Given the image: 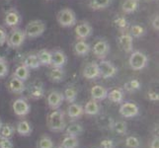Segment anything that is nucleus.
<instances>
[{"label": "nucleus", "mask_w": 159, "mask_h": 148, "mask_svg": "<svg viewBox=\"0 0 159 148\" xmlns=\"http://www.w3.org/2000/svg\"><path fill=\"white\" fill-rule=\"evenodd\" d=\"M148 62V58L143 52L139 51L131 52V54L129 58V64L133 70L139 71L143 69Z\"/></svg>", "instance_id": "nucleus-5"}, {"label": "nucleus", "mask_w": 159, "mask_h": 148, "mask_svg": "<svg viewBox=\"0 0 159 148\" xmlns=\"http://www.w3.org/2000/svg\"><path fill=\"white\" fill-rule=\"evenodd\" d=\"M62 94H63L64 100L67 103L71 104V103H75L76 99H77L78 92H77V89H76L75 87H67Z\"/></svg>", "instance_id": "nucleus-32"}, {"label": "nucleus", "mask_w": 159, "mask_h": 148, "mask_svg": "<svg viewBox=\"0 0 159 148\" xmlns=\"http://www.w3.org/2000/svg\"><path fill=\"white\" fill-rule=\"evenodd\" d=\"M15 131L16 129L14 125H12L11 123H3L1 128H0V137L11 139L13 137Z\"/></svg>", "instance_id": "nucleus-31"}, {"label": "nucleus", "mask_w": 159, "mask_h": 148, "mask_svg": "<svg viewBox=\"0 0 159 148\" xmlns=\"http://www.w3.org/2000/svg\"><path fill=\"white\" fill-rule=\"evenodd\" d=\"M73 51L76 56H84L89 53V52L91 51V47L89 43H86L84 40H77V42L74 43Z\"/></svg>", "instance_id": "nucleus-19"}, {"label": "nucleus", "mask_w": 159, "mask_h": 148, "mask_svg": "<svg viewBox=\"0 0 159 148\" xmlns=\"http://www.w3.org/2000/svg\"><path fill=\"white\" fill-rule=\"evenodd\" d=\"M66 114L70 119H79L80 117H82V114H84L83 107L79 105V104L71 103L69 104V106L66 109Z\"/></svg>", "instance_id": "nucleus-20"}, {"label": "nucleus", "mask_w": 159, "mask_h": 148, "mask_svg": "<svg viewBox=\"0 0 159 148\" xmlns=\"http://www.w3.org/2000/svg\"><path fill=\"white\" fill-rule=\"evenodd\" d=\"M57 20L59 26L63 27V28H70L77 23L76 14L70 8H62L61 10H59L57 14Z\"/></svg>", "instance_id": "nucleus-3"}, {"label": "nucleus", "mask_w": 159, "mask_h": 148, "mask_svg": "<svg viewBox=\"0 0 159 148\" xmlns=\"http://www.w3.org/2000/svg\"><path fill=\"white\" fill-rule=\"evenodd\" d=\"M29 97L33 100H39L42 99L45 95V89H43V84L41 80H35L29 85L28 88Z\"/></svg>", "instance_id": "nucleus-13"}, {"label": "nucleus", "mask_w": 159, "mask_h": 148, "mask_svg": "<svg viewBox=\"0 0 159 148\" xmlns=\"http://www.w3.org/2000/svg\"><path fill=\"white\" fill-rule=\"evenodd\" d=\"M47 29V24L43 22V20H33L30 21L28 24H27L26 28L24 30L26 38H29V39H36V38L41 37L43 33L46 32Z\"/></svg>", "instance_id": "nucleus-2"}, {"label": "nucleus", "mask_w": 159, "mask_h": 148, "mask_svg": "<svg viewBox=\"0 0 159 148\" xmlns=\"http://www.w3.org/2000/svg\"><path fill=\"white\" fill-rule=\"evenodd\" d=\"M48 78L54 83L62 82L65 78V71L63 67H52V70L48 72Z\"/></svg>", "instance_id": "nucleus-22"}, {"label": "nucleus", "mask_w": 159, "mask_h": 148, "mask_svg": "<svg viewBox=\"0 0 159 148\" xmlns=\"http://www.w3.org/2000/svg\"><path fill=\"white\" fill-rule=\"evenodd\" d=\"M111 128L115 130V132H117L120 135H125L127 133L128 131V127H127V123L123 120H119V122H115Z\"/></svg>", "instance_id": "nucleus-36"}, {"label": "nucleus", "mask_w": 159, "mask_h": 148, "mask_svg": "<svg viewBox=\"0 0 159 148\" xmlns=\"http://www.w3.org/2000/svg\"><path fill=\"white\" fill-rule=\"evenodd\" d=\"M112 3V0H88L87 5L93 11H99L108 8Z\"/></svg>", "instance_id": "nucleus-26"}, {"label": "nucleus", "mask_w": 159, "mask_h": 148, "mask_svg": "<svg viewBox=\"0 0 159 148\" xmlns=\"http://www.w3.org/2000/svg\"><path fill=\"white\" fill-rule=\"evenodd\" d=\"M158 24H159V17H158V14H156V15H154V17H153L151 20V26H152L153 30L156 32H158V30H159Z\"/></svg>", "instance_id": "nucleus-44"}, {"label": "nucleus", "mask_w": 159, "mask_h": 148, "mask_svg": "<svg viewBox=\"0 0 159 148\" xmlns=\"http://www.w3.org/2000/svg\"><path fill=\"white\" fill-rule=\"evenodd\" d=\"M140 86H141V83L138 79H131L128 82H125L124 85L125 89L128 92H134L136 90H139L140 88Z\"/></svg>", "instance_id": "nucleus-37"}, {"label": "nucleus", "mask_w": 159, "mask_h": 148, "mask_svg": "<svg viewBox=\"0 0 159 148\" xmlns=\"http://www.w3.org/2000/svg\"><path fill=\"white\" fill-rule=\"evenodd\" d=\"M93 28L89 22L82 21L75 26V37L77 40H86L92 35Z\"/></svg>", "instance_id": "nucleus-11"}, {"label": "nucleus", "mask_w": 159, "mask_h": 148, "mask_svg": "<svg viewBox=\"0 0 159 148\" xmlns=\"http://www.w3.org/2000/svg\"><path fill=\"white\" fill-rule=\"evenodd\" d=\"M53 148H62L61 146H57V147H53Z\"/></svg>", "instance_id": "nucleus-48"}, {"label": "nucleus", "mask_w": 159, "mask_h": 148, "mask_svg": "<svg viewBox=\"0 0 159 148\" xmlns=\"http://www.w3.org/2000/svg\"><path fill=\"white\" fill-rule=\"evenodd\" d=\"M9 73V65L7 59L4 56H0V78L6 77Z\"/></svg>", "instance_id": "nucleus-38"}, {"label": "nucleus", "mask_w": 159, "mask_h": 148, "mask_svg": "<svg viewBox=\"0 0 159 148\" xmlns=\"http://www.w3.org/2000/svg\"><path fill=\"white\" fill-rule=\"evenodd\" d=\"M83 127L79 123H71L70 125L65 128V132H66L67 135L76 136V137L83 133Z\"/></svg>", "instance_id": "nucleus-33"}, {"label": "nucleus", "mask_w": 159, "mask_h": 148, "mask_svg": "<svg viewBox=\"0 0 159 148\" xmlns=\"http://www.w3.org/2000/svg\"><path fill=\"white\" fill-rule=\"evenodd\" d=\"M36 54L38 56V59H39L41 66H51L52 52H50L47 48H42Z\"/></svg>", "instance_id": "nucleus-23"}, {"label": "nucleus", "mask_w": 159, "mask_h": 148, "mask_svg": "<svg viewBox=\"0 0 159 148\" xmlns=\"http://www.w3.org/2000/svg\"><path fill=\"white\" fill-rule=\"evenodd\" d=\"M97 63L100 71V77L104 79L112 78L118 72V68L116 67V65L112 63L111 61H109V60L100 59V61Z\"/></svg>", "instance_id": "nucleus-6"}, {"label": "nucleus", "mask_w": 159, "mask_h": 148, "mask_svg": "<svg viewBox=\"0 0 159 148\" xmlns=\"http://www.w3.org/2000/svg\"><path fill=\"white\" fill-rule=\"evenodd\" d=\"M78 145H79V141L77 137L70 135L65 136L61 142V144H60V146L62 148H77Z\"/></svg>", "instance_id": "nucleus-34"}, {"label": "nucleus", "mask_w": 159, "mask_h": 148, "mask_svg": "<svg viewBox=\"0 0 159 148\" xmlns=\"http://www.w3.org/2000/svg\"><path fill=\"white\" fill-rule=\"evenodd\" d=\"M108 90L103 87L101 85H95L93 86L91 90H90V94L93 100L96 101H103L107 99V95H108Z\"/></svg>", "instance_id": "nucleus-18"}, {"label": "nucleus", "mask_w": 159, "mask_h": 148, "mask_svg": "<svg viewBox=\"0 0 159 148\" xmlns=\"http://www.w3.org/2000/svg\"><path fill=\"white\" fill-rule=\"evenodd\" d=\"M48 1H50V0H48Z\"/></svg>", "instance_id": "nucleus-50"}, {"label": "nucleus", "mask_w": 159, "mask_h": 148, "mask_svg": "<svg viewBox=\"0 0 159 148\" xmlns=\"http://www.w3.org/2000/svg\"><path fill=\"white\" fill-rule=\"evenodd\" d=\"M100 146L102 148H114L115 144L112 139H103L100 142Z\"/></svg>", "instance_id": "nucleus-43"}, {"label": "nucleus", "mask_w": 159, "mask_h": 148, "mask_svg": "<svg viewBox=\"0 0 159 148\" xmlns=\"http://www.w3.org/2000/svg\"><path fill=\"white\" fill-rule=\"evenodd\" d=\"M119 113L123 118L131 119V118L136 117L139 114V108L136 104H134L133 102H125L120 105Z\"/></svg>", "instance_id": "nucleus-10"}, {"label": "nucleus", "mask_w": 159, "mask_h": 148, "mask_svg": "<svg viewBox=\"0 0 159 148\" xmlns=\"http://www.w3.org/2000/svg\"><path fill=\"white\" fill-rule=\"evenodd\" d=\"M2 124H3V123H2V120H1V119H0V128H1V127H2Z\"/></svg>", "instance_id": "nucleus-47"}, {"label": "nucleus", "mask_w": 159, "mask_h": 148, "mask_svg": "<svg viewBox=\"0 0 159 148\" xmlns=\"http://www.w3.org/2000/svg\"><path fill=\"white\" fill-rule=\"evenodd\" d=\"M67 62V56L64 52L60 49H54L52 52V67H63Z\"/></svg>", "instance_id": "nucleus-16"}, {"label": "nucleus", "mask_w": 159, "mask_h": 148, "mask_svg": "<svg viewBox=\"0 0 159 148\" xmlns=\"http://www.w3.org/2000/svg\"><path fill=\"white\" fill-rule=\"evenodd\" d=\"M147 95H148V99L152 102H157L159 100V94L156 91H150Z\"/></svg>", "instance_id": "nucleus-45"}, {"label": "nucleus", "mask_w": 159, "mask_h": 148, "mask_svg": "<svg viewBox=\"0 0 159 148\" xmlns=\"http://www.w3.org/2000/svg\"><path fill=\"white\" fill-rule=\"evenodd\" d=\"M82 75L83 77L89 80H94L100 77V71L98 67V63L95 61L88 62L82 70Z\"/></svg>", "instance_id": "nucleus-15"}, {"label": "nucleus", "mask_w": 159, "mask_h": 148, "mask_svg": "<svg viewBox=\"0 0 159 148\" xmlns=\"http://www.w3.org/2000/svg\"><path fill=\"white\" fill-rule=\"evenodd\" d=\"M54 144L52 138L48 136H43V137L38 142V148H53Z\"/></svg>", "instance_id": "nucleus-39"}, {"label": "nucleus", "mask_w": 159, "mask_h": 148, "mask_svg": "<svg viewBox=\"0 0 159 148\" xmlns=\"http://www.w3.org/2000/svg\"><path fill=\"white\" fill-rule=\"evenodd\" d=\"M92 52L99 59H105L110 52L109 43L104 39L98 40L92 47Z\"/></svg>", "instance_id": "nucleus-9"}, {"label": "nucleus", "mask_w": 159, "mask_h": 148, "mask_svg": "<svg viewBox=\"0 0 159 148\" xmlns=\"http://www.w3.org/2000/svg\"><path fill=\"white\" fill-rule=\"evenodd\" d=\"M107 98L115 104H120L124 101V92L120 89H113L108 92Z\"/></svg>", "instance_id": "nucleus-30"}, {"label": "nucleus", "mask_w": 159, "mask_h": 148, "mask_svg": "<svg viewBox=\"0 0 159 148\" xmlns=\"http://www.w3.org/2000/svg\"><path fill=\"white\" fill-rule=\"evenodd\" d=\"M48 127L50 130L53 132H60L66 128V123L64 120V113L61 110H52L48 116Z\"/></svg>", "instance_id": "nucleus-1"}, {"label": "nucleus", "mask_w": 159, "mask_h": 148, "mask_svg": "<svg viewBox=\"0 0 159 148\" xmlns=\"http://www.w3.org/2000/svg\"><path fill=\"white\" fill-rule=\"evenodd\" d=\"M7 32L2 26H0V46H3L4 43H6L7 41Z\"/></svg>", "instance_id": "nucleus-42"}, {"label": "nucleus", "mask_w": 159, "mask_h": 148, "mask_svg": "<svg viewBox=\"0 0 159 148\" xmlns=\"http://www.w3.org/2000/svg\"><path fill=\"white\" fill-rule=\"evenodd\" d=\"M17 133L20 134L21 136H29L32 133V125L26 119H22L17 123L15 128Z\"/></svg>", "instance_id": "nucleus-24"}, {"label": "nucleus", "mask_w": 159, "mask_h": 148, "mask_svg": "<svg viewBox=\"0 0 159 148\" xmlns=\"http://www.w3.org/2000/svg\"><path fill=\"white\" fill-rule=\"evenodd\" d=\"M64 101L63 94L59 91H52L48 93V95L47 97V103L48 106L50 107L52 110H57L61 107L62 103Z\"/></svg>", "instance_id": "nucleus-14"}, {"label": "nucleus", "mask_w": 159, "mask_h": 148, "mask_svg": "<svg viewBox=\"0 0 159 148\" xmlns=\"http://www.w3.org/2000/svg\"><path fill=\"white\" fill-rule=\"evenodd\" d=\"M26 40V35L24 30L19 28H13L12 31L9 33L7 36L6 43L7 46L11 48H19L24 43Z\"/></svg>", "instance_id": "nucleus-4"}, {"label": "nucleus", "mask_w": 159, "mask_h": 148, "mask_svg": "<svg viewBox=\"0 0 159 148\" xmlns=\"http://www.w3.org/2000/svg\"><path fill=\"white\" fill-rule=\"evenodd\" d=\"M140 0H123L120 8L125 14H130L135 12L139 7Z\"/></svg>", "instance_id": "nucleus-21"}, {"label": "nucleus", "mask_w": 159, "mask_h": 148, "mask_svg": "<svg viewBox=\"0 0 159 148\" xmlns=\"http://www.w3.org/2000/svg\"><path fill=\"white\" fill-rule=\"evenodd\" d=\"M0 148H14L11 139L0 137Z\"/></svg>", "instance_id": "nucleus-41"}, {"label": "nucleus", "mask_w": 159, "mask_h": 148, "mask_svg": "<svg viewBox=\"0 0 159 148\" xmlns=\"http://www.w3.org/2000/svg\"><path fill=\"white\" fill-rule=\"evenodd\" d=\"M22 21L21 14L19 11L15 8H11L6 11L4 16V24L6 25L8 28H17L20 25Z\"/></svg>", "instance_id": "nucleus-7"}, {"label": "nucleus", "mask_w": 159, "mask_h": 148, "mask_svg": "<svg viewBox=\"0 0 159 148\" xmlns=\"http://www.w3.org/2000/svg\"><path fill=\"white\" fill-rule=\"evenodd\" d=\"M13 112L18 117H25L31 112V106L24 98H18L12 104Z\"/></svg>", "instance_id": "nucleus-8"}, {"label": "nucleus", "mask_w": 159, "mask_h": 148, "mask_svg": "<svg viewBox=\"0 0 159 148\" xmlns=\"http://www.w3.org/2000/svg\"><path fill=\"white\" fill-rule=\"evenodd\" d=\"M125 145L129 148H139L140 141L135 136H128L127 139H125Z\"/></svg>", "instance_id": "nucleus-40"}, {"label": "nucleus", "mask_w": 159, "mask_h": 148, "mask_svg": "<svg viewBox=\"0 0 159 148\" xmlns=\"http://www.w3.org/2000/svg\"><path fill=\"white\" fill-rule=\"evenodd\" d=\"M100 109L101 107L99 105V103H98V101L91 99L90 101L86 103L85 107H83V111H84V114H88V116H96L97 114H99Z\"/></svg>", "instance_id": "nucleus-25"}, {"label": "nucleus", "mask_w": 159, "mask_h": 148, "mask_svg": "<svg viewBox=\"0 0 159 148\" xmlns=\"http://www.w3.org/2000/svg\"><path fill=\"white\" fill-rule=\"evenodd\" d=\"M7 88L13 94L20 95L26 90V85L24 83V81L18 79L15 76H12L7 82Z\"/></svg>", "instance_id": "nucleus-17"}, {"label": "nucleus", "mask_w": 159, "mask_h": 148, "mask_svg": "<svg viewBox=\"0 0 159 148\" xmlns=\"http://www.w3.org/2000/svg\"><path fill=\"white\" fill-rule=\"evenodd\" d=\"M119 47L123 49L125 52H131L134 49V38L131 37L129 32L120 33V35L117 39Z\"/></svg>", "instance_id": "nucleus-12"}, {"label": "nucleus", "mask_w": 159, "mask_h": 148, "mask_svg": "<svg viewBox=\"0 0 159 148\" xmlns=\"http://www.w3.org/2000/svg\"><path fill=\"white\" fill-rule=\"evenodd\" d=\"M113 24L116 27V29L118 31H120V33H125L127 32L128 28H129V22L125 19V17L120 15H117L116 17L113 20Z\"/></svg>", "instance_id": "nucleus-28"}, {"label": "nucleus", "mask_w": 159, "mask_h": 148, "mask_svg": "<svg viewBox=\"0 0 159 148\" xmlns=\"http://www.w3.org/2000/svg\"><path fill=\"white\" fill-rule=\"evenodd\" d=\"M150 148H159V138L158 136H155L150 142Z\"/></svg>", "instance_id": "nucleus-46"}, {"label": "nucleus", "mask_w": 159, "mask_h": 148, "mask_svg": "<svg viewBox=\"0 0 159 148\" xmlns=\"http://www.w3.org/2000/svg\"><path fill=\"white\" fill-rule=\"evenodd\" d=\"M23 64H25L29 69H37L41 66L36 53H30L29 56H27L24 59Z\"/></svg>", "instance_id": "nucleus-29"}, {"label": "nucleus", "mask_w": 159, "mask_h": 148, "mask_svg": "<svg viewBox=\"0 0 159 148\" xmlns=\"http://www.w3.org/2000/svg\"><path fill=\"white\" fill-rule=\"evenodd\" d=\"M129 34L133 38H141L145 34V29L141 25L134 24V25H131L129 27Z\"/></svg>", "instance_id": "nucleus-35"}, {"label": "nucleus", "mask_w": 159, "mask_h": 148, "mask_svg": "<svg viewBox=\"0 0 159 148\" xmlns=\"http://www.w3.org/2000/svg\"><path fill=\"white\" fill-rule=\"evenodd\" d=\"M144 1H151V0H144Z\"/></svg>", "instance_id": "nucleus-49"}, {"label": "nucleus", "mask_w": 159, "mask_h": 148, "mask_svg": "<svg viewBox=\"0 0 159 148\" xmlns=\"http://www.w3.org/2000/svg\"><path fill=\"white\" fill-rule=\"evenodd\" d=\"M13 76H15V77H17L18 79L25 82L30 76V69L27 67L25 64L22 63L15 68L14 72H13Z\"/></svg>", "instance_id": "nucleus-27"}]
</instances>
